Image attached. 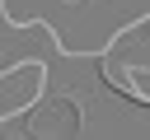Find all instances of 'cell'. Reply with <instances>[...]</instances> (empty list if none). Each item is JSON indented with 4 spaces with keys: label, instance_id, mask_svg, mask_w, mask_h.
I'll return each mask as SVG.
<instances>
[{
    "label": "cell",
    "instance_id": "1",
    "mask_svg": "<svg viewBox=\"0 0 150 140\" xmlns=\"http://www.w3.org/2000/svg\"><path fill=\"white\" fill-rule=\"evenodd\" d=\"M28 131L38 140H75L80 135V103L75 98H52V103L33 107Z\"/></svg>",
    "mask_w": 150,
    "mask_h": 140
}]
</instances>
